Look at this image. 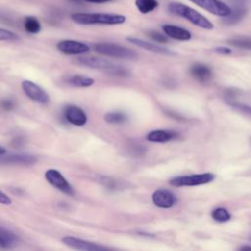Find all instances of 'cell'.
<instances>
[{
  "label": "cell",
  "mask_w": 251,
  "mask_h": 251,
  "mask_svg": "<svg viewBox=\"0 0 251 251\" xmlns=\"http://www.w3.org/2000/svg\"><path fill=\"white\" fill-rule=\"evenodd\" d=\"M71 19L78 25H115L124 24L126 20V16L109 13H74Z\"/></svg>",
  "instance_id": "6da1fadb"
},
{
  "label": "cell",
  "mask_w": 251,
  "mask_h": 251,
  "mask_svg": "<svg viewBox=\"0 0 251 251\" xmlns=\"http://www.w3.org/2000/svg\"><path fill=\"white\" fill-rule=\"evenodd\" d=\"M76 64L84 66L90 69H95L101 72L108 73L113 75L127 76L129 75L128 70L123 66L117 65L107 59L95 56H81L75 60Z\"/></svg>",
  "instance_id": "7a4b0ae2"
},
{
  "label": "cell",
  "mask_w": 251,
  "mask_h": 251,
  "mask_svg": "<svg viewBox=\"0 0 251 251\" xmlns=\"http://www.w3.org/2000/svg\"><path fill=\"white\" fill-rule=\"evenodd\" d=\"M168 10L171 14L184 18L194 25H197L204 29H212L214 27L213 24L202 14L194 10L193 8L186 6L182 3L173 2L168 6Z\"/></svg>",
  "instance_id": "3957f363"
},
{
  "label": "cell",
  "mask_w": 251,
  "mask_h": 251,
  "mask_svg": "<svg viewBox=\"0 0 251 251\" xmlns=\"http://www.w3.org/2000/svg\"><path fill=\"white\" fill-rule=\"evenodd\" d=\"M93 48L95 52H97L98 54L105 55L108 57L126 60H133L137 58V54L134 50L117 43L100 42L94 44Z\"/></svg>",
  "instance_id": "277c9868"
},
{
  "label": "cell",
  "mask_w": 251,
  "mask_h": 251,
  "mask_svg": "<svg viewBox=\"0 0 251 251\" xmlns=\"http://www.w3.org/2000/svg\"><path fill=\"white\" fill-rule=\"evenodd\" d=\"M215 179V175L212 173H204L190 176H178L171 178L169 183L173 186H196L209 183Z\"/></svg>",
  "instance_id": "5b68a950"
},
{
  "label": "cell",
  "mask_w": 251,
  "mask_h": 251,
  "mask_svg": "<svg viewBox=\"0 0 251 251\" xmlns=\"http://www.w3.org/2000/svg\"><path fill=\"white\" fill-rule=\"evenodd\" d=\"M44 177L49 184H51L58 190L69 195L74 194L73 186L67 180V178L61 174L60 171L56 169H49L44 173Z\"/></svg>",
  "instance_id": "8992f818"
},
{
  "label": "cell",
  "mask_w": 251,
  "mask_h": 251,
  "mask_svg": "<svg viewBox=\"0 0 251 251\" xmlns=\"http://www.w3.org/2000/svg\"><path fill=\"white\" fill-rule=\"evenodd\" d=\"M62 242L69 246L72 249H75V250H82V251H104L107 250L108 247L98 244L96 242H91L85 239H81L78 237H75V236H70V235H66L64 237H62Z\"/></svg>",
  "instance_id": "52a82bcc"
},
{
  "label": "cell",
  "mask_w": 251,
  "mask_h": 251,
  "mask_svg": "<svg viewBox=\"0 0 251 251\" xmlns=\"http://www.w3.org/2000/svg\"><path fill=\"white\" fill-rule=\"evenodd\" d=\"M189 1L215 16L226 18L231 13L230 7L221 0H189Z\"/></svg>",
  "instance_id": "ba28073f"
},
{
  "label": "cell",
  "mask_w": 251,
  "mask_h": 251,
  "mask_svg": "<svg viewBox=\"0 0 251 251\" xmlns=\"http://www.w3.org/2000/svg\"><path fill=\"white\" fill-rule=\"evenodd\" d=\"M22 89L29 99L36 103L47 104L49 102L48 93L40 85L33 81L24 80L22 82Z\"/></svg>",
  "instance_id": "9c48e42d"
},
{
  "label": "cell",
  "mask_w": 251,
  "mask_h": 251,
  "mask_svg": "<svg viewBox=\"0 0 251 251\" xmlns=\"http://www.w3.org/2000/svg\"><path fill=\"white\" fill-rule=\"evenodd\" d=\"M57 49L65 55H79L87 53L90 47L81 41L65 39L57 43Z\"/></svg>",
  "instance_id": "30bf717a"
},
{
  "label": "cell",
  "mask_w": 251,
  "mask_h": 251,
  "mask_svg": "<svg viewBox=\"0 0 251 251\" xmlns=\"http://www.w3.org/2000/svg\"><path fill=\"white\" fill-rule=\"evenodd\" d=\"M64 118L66 121L75 126H83L87 123V115L76 105H67L64 108Z\"/></svg>",
  "instance_id": "8fae6325"
},
{
  "label": "cell",
  "mask_w": 251,
  "mask_h": 251,
  "mask_svg": "<svg viewBox=\"0 0 251 251\" xmlns=\"http://www.w3.org/2000/svg\"><path fill=\"white\" fill-rule=\"evenodd\" d=\"M152 202L158 208L169 209L176 204L177 198L172 191L164 188H159L153 192Z\"/></svg>",
  "instance_id": "7c38bea8"
},
{
  "label": "cell",
  "mask_w": 251,
  "mask_h": 251,
  "mask_svg": "<svg viewBox=\"0 0 251 251\" xmlns=\"http://www.w3.org/2000/svg\"><path fill=\"white\" fill-rule=\"evenodd\" d=\"M128 42H130L133 45H136L142 49H145L147 51L153 52V53H157V54H161V55H174L175 53L173 51H171L170 49L166 48V47H162L159 46L157 44L145 41L143 39L140 38H136V37H127L126 38Z\"/></svg>",
  "instance_id": "4fadbf2b"
},
{
  "label": "cell",
  "mask_w": 251,
  "mask_h": 251,
  "mask_svg": "<svg viewBox=\"0 0 251 251\" xmlns=\"http://www.w3.org/2000/svg\"><path fill=\"white\" fill-rule=\"evenodd\" d=\"M177 132L168 129H155L151 130L146 134V139L150 142L165 143L177 137Z\"/></svg>",
  "instance_id": "5bb4252c"
},
{
  "label": "cell",
  "mask_w": 251,
  "mask_h": 251,
  "mask_svg": "<svg viewBox=\"0 0 251 251\" xmlns=\"http://www.w3.org/2000/svg\"><path fill=\"white\" fill-rule=\"evenodd\" d=\"M162 28H163L165 34L173 39L185 41V40H189L191 38L190 31H188L187 29H185L183 27L174 25H164L162 26Z\"/></svg>",
  "instance_id": "9a60e30c"
},
{
  "label": "cell",
  "mask_w": 251,
  "mask_h": 251,
  "mask_svg": "<svg viewBox=\"0 0 251 251\" xmlns=\"http://www.w3.org/2000/svg\"><path fill=\"white\" fill-rule=\"evenodd\" d=\"M36 161H37V158L30 154H15V155L7 156L0 159V162L4 164L25 165V166L32 165L36 163Z\"/></svg>",
  "instance_id": "2e32d148"
},
{
  "label": "cell",
  "mask_w": 251,
  "mask_h": 251,
  "mask_svg": "<svg viewBox=\"0 0 251 251\" xmlns=\"http://www.w3.org/2000/svg\"><path fill=\"white\" fill-rule=\"evenodd\" d=\"M19 242L20 238L15 232L0 226V248L11 249L16 247Z\"/></svg>",
  "instance_id": "e0dca14e"
},
{
  "label": "cell",
  "mask_w": 251,
  "mask_h": 251,
  "mask_svg": "<svg viewBox=\"0 0 251 251\" xmlns=\"http://www.w3.org/2000/svg\"><path fill=\"white\" fill-rule=\"evenodd\" d=\"M190 75L197 80L201 82H207L212 78V71L211 69L203 64L196 63L191 66Z\"/></svg>",
  "instance_id": "ac0fdd59"
},
{
  "label": "cell",
  "mask_w": 251,
  "mask_h": 251,
  "mask_svg": "<svg viewBox=\"0 0 251 251\" xmlns=\"http://www.w3.org/2000/svg\"><path fill=\"white\" fill-rule=\"evenodd\" d=\"M67 82L75 87H79V88H86L90 87L94 84L95 80L94 78L87 76V75H75L70 77H68Z\"/></svg>",
  "instance_id": "d6986e66"
},
{
  "label": "cell",
  "mask_w": 251,
  "mask_h": 251,
  "mask_svg": "<svg viewBox=\"0 0 251 251\" xmlns=\"http://www.w3.org/2000/svg\"><path fill=\"white\" fill-rule=\"evenodd\" d=\"M135 6L141 14H148L153 12L159 3L157 0H135Z\"/></svg>",
  "instance_id": "ffe728a7"
},
{
  "label": "cell",
  "mask_w": 251,
  "mask_h": 251,
  "mask_svg": "<svg viewBox=\"0 0 251 251\" xmlns=\"http://www.w3.org/2000/svg\"><path fill=\"white\" fill-rule=\"evenodd\" d=\"M246 14V9L244 7H236L234 10H231V13L226 17V20L224 21L226 25H234L238 22H240Z\"/></svg>",
  "instance_id": "44dd1931"
},
{
  "label": "cell",
  "mask_w": 251,
  "mask_h": 251,
  "mask_svg": "<svg viewBox=\"0 0 251 251\" xmlns=\"http://www.w3.org/2000/svg\"><path fill=\"white\" fill-rule=\"evenodd\" d=\"M24 27L25 29V31H27L28 33L31 34H35L38 33L41 30V25L38 22V20L32 16H28L25 19V23H24Z\"/></svg>",
  "instance_id": "7402d4cb"
},
{
  "label": "cell",
  "mask_w": 251,
  "mask_h": 251,
  "mask_svg": "<svg viewBox=\"0 0 251 251\" xmlns=\"http://www.w3.org/2000/svg\"><path fill=\"white\" fill-rule=\"evenodd\" d=\"M104 120L109 124H123L127 120V117L124 112L112 111L104 115Z\"/></svg>",
  "instance_id": "603a6c76"
},
{
  "label": "cell",
  "mask_w": 251,
  "mask_h": 251,
  "mask_svg": "<svg viewBox=\"0 0 251 251\" xmlns=\"http://www.w3.org/2000/svg\"><path fill=\"white\" fill-rule=\"evenodd\" d=\"M211 216L214 221L218 223H226L228 222L231 219L230 213L226 209V208H216L215 210L212 211Z\"/></svg>",
  "instance_id": "cb8c5ba5"
},
{
  "label": "cell",
  "mask_w": 251,
  "mask_h": 251,
  "mask_svg": "<svg viewBox=\"0 0 251 251\" xmlns=\"http://www.w3.org/2000/svg\"><path fill=\"white\" fill-rule=\"evenodd\" d=\"M227 43L243 49H249L251 50V37L248 36H240V37H234L227 40Z\"/></svg>",
  "instance_id": "d4e9b609"
},
{
  "label": "cell",
  "mask_w": 251,
  "mask_h": 251,
  "mask_svg": "<svg viewBox=\"0 0 251 251\" xmlns=\"http://www.w3.org/2000/svg\"><path fill=\"white\" fill-rule=\"evenodd\" d=\"M17 39H19L18 34L9 29L0 27V41H13Z\"/></svg>",
  "instance_id": "484cf974"
},
{
  "label": "cell",
  "mask_w": 251,
  "mask_h": 251,
  "mask_svg": "<svg viewBox=\"0 0 251 251\" xmlns=\"http://www.w3.org/2000/svg\"><path fill=\"white\" fill-rule=\"evenodd\" d=\"M148 35H149V37L151 39H153L154 41H157L159 43H166V42H168L167 36H165V35H163V34H161V33H159L157 31H150V32H148Z\"/></svg>",
  "instance_id": "4316f807"
},
{
  "label": "cell",
  "mask_w": 251,
  "mask_h": 251,
  "mask_svg": "<svg viewBox=\"0 0 251 251\" xmlns=\"http://www.w3.org/2000/svg\"><path fill=\"white\" fill-rule=\"evenodd\" d=\"M15 107V102L11 99H3L0 101V108L5 111H11Z\"/></svg>",
  "instance_id": "83f0119b"
},
{
  "label": "cell",
  "mask_w": 251,
  "mask_h": 251,
  "mask_svg": "<svg viewBox=\"0 0 251 251\" xmlns=\"http://www.w3.org/2000/svg\"><path fill=\"white\" fill-rule=\"evenodd\" d=\"M0 204H3V205H11L12 204V199L10 198V196H8L2 190H0Z\"/></svg>",
  "instance_id": "f1b7e54d"
},
{
  "label": "cell",
  "mask_w": 251,
  "mask_h": 251,
  "mask_svg": "<svg viewBox=\"0 0 251 251\" xmlns=\"http://www.w3.org/2000/svg\"><path fill=\"white\" fill-rule=\"evenodd\" d=\"M215 52L222 54V55H228L231 53V49L229 47H226V46H218L215 48Z\"/></svg>",
  "instance_id": "f546056e"
},
{
  "label": "cell",
  "mask_w": 251,
  "mask_h": 251,
  "mask_svg": "<svg viewBox=\"0 0 251 251\" xmlns=\"http://www.w3.org/2000/svg\"><path fill=\"white\" fill-rule=\"evenodd\" d=\"M234 107L237 108L238 110H241L244 113H247L248 115H251V107H249V106L242 105V104H235Z\"/></svg>",
  "instance_id": "4dcf8cb0"
},
{
  "label": "cell",
  "mask_w": 251,
  "mask_h": 251,
  "mask_svg": "<svg viewBox=\"0 0 251 251\" xmlns=\"http://www.w3.org/2000/svg\"><path fill=\"white\" fill-rule=\"evenodd\" d=\"M87 2H90V3H95V4H101V3H106V2H109L110 0H85Z\"/></svg>",
  "instance_id": "1f68e13d"
},
{
  "label": "cell",
  "mask_w": 251,
  "mask_h": 251,
  "mask_svg": "<svg viewBox=\"0 0 251 251\" xmlns=\"http://www.w3.org/2000/svg\"><path fill=\"white\" fill-rule=\"evenodd\" d=\"M239 250H251V246H247V245H245V246H242V247H240L239 248Z\"/></svg>",
  "instance_id": "d6a6232c"
},
{
  "label": "cell",
  "mask_w": 251,
  "mask_h": 251,
  "mask_svg": "<svg viewBox=\"0 0 251 251\" xmlns=\"http://www.w3.org/2000/svg\"><path fill=\"white\" fill-rule=\"evenodd\" d=\"M6 153V149L3 146H0V156L4 155Z\"/></svg>",
  "instance_id": "836d02e7"
}]
</instances>
